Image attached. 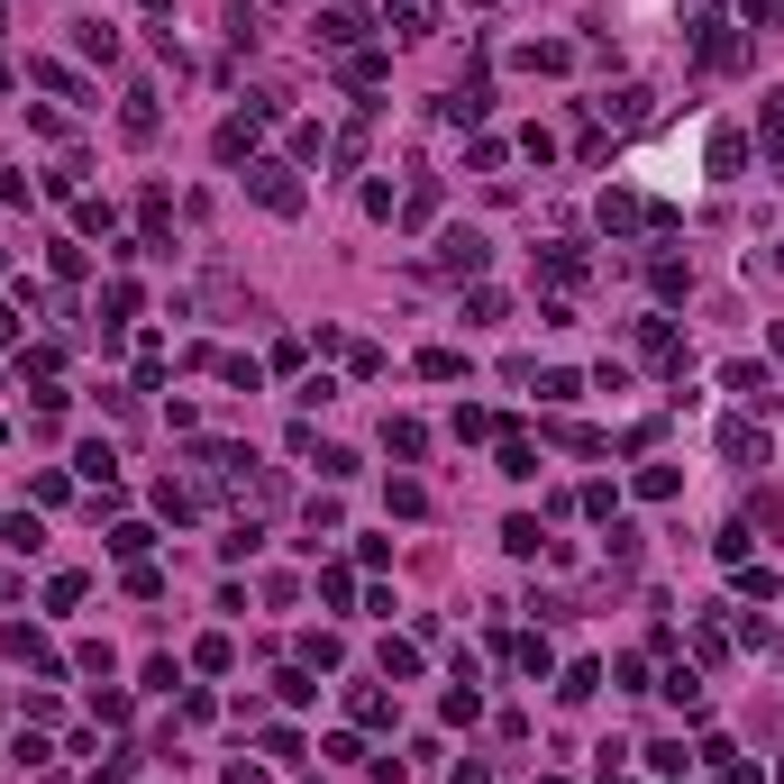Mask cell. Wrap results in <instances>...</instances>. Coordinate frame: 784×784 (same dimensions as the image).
<instances>
[{"label": "cell", "instance_id": "6da1fadb", "mask_svg": "<svg viewBox=\"0 0 784 784\" xmlns=\"http://www.w3.org/2000/svg\"><path fill=\"white\" fill-rule=\"evenodd\" d=\"M602 229L612 238H639V229H675L666 201H639V192H602Z\"/></svg>", "mask_w": 784, "mask_h": 784}, {"label": "cell", "instance_id": "7a4b0ae2", "mask_svg": "<svg viewBox=\"0 0 784 784\" xmlns=\"http://www.w3.org/2000/svg\"><path fill=\"white\" fill-rule=\"evenodd\" d=\"M593 110H602V129H612V137H629V129H648V119H656V92H648V83H620V92H602Z\"/></svg>", "mask_w": 784, "mask_h": 784}, {"label": "cell", "instance_id": "3957f363", "mask_svg": "<svg viewBox=\"0 0 784 784\" xmlns=\"http://www.w3.org/2000/svg\"><path fill=\"white\" fill-rule=\"evenodd\" d=\"M246 192H256L274 219H292V210H301V173H292V165H274V156H265V165H246Z\"/></svg>", "mask_w": 784, "mask_h": 784}, {"label": "cell", "instance_id": "277c9868", "mask_svg": "<svg viewBox=\"0 0 784 784\" xmlns=\"http://www.w3.org/2000/svg\"><path fill=\"white\" fill-rule=\"evenodd\" d=\"M429 265H438V274H457V284H466V274H484V265H493V238H484V229H447Z\"/></svg>", "mask_w": 784, "mask_h": 784}, {"label": "cell", "instance_id": "5b68a950", "mask_svg": "<svg viewBox=\"0 0 784 784\" xmlns=\"http://www.w3.org/2000/svg\"><path fill=\"white\" fill-rule=\"evenodd\" d=\"M384 28L401 46H420V37H438V0H384Z\"/></svg>", "mask_w": 784, "mask_h": 784}, {"label": "cell", "instance_id": "8992f818", "mask_svg": "<svg viewBox=\"0 0 784 784\" xmlns=\"http://www.w3.org/2000/svg\"><path fill=\"white\" fill-rule=\"evenodd\" d=\"M0 656H19V666H28V675H64V656L46 648V639H37L28 620H19V629H0Z\"/></svg>", "mask_w": 784, "mask_h": 784}, {"label": "cell", "instance_id": "52a82bcc", "mask_svg": "<svg viewBox=\"0 0 784 784\" xmlns=\"http://www.w3.org/2000/svg\"><path fill=\"white\" fill-rule=\"evenodd\" d=\"M639 357L656 374H685V338H675V319H639Z\"/></svg>", "mask_w": 784, "mask_h": 784}, {"label": "cell", "instance_id": "ba28073f", "mask_svg": "<svg viewBox=\"0 0 784 784\" xmlns=\"http://www.w3.org/2000/svg\"><path fill=\"white\" fill-rule=\"evenodd\" d=\"M119 129H129L137 146H146V137L165 129V110H156V92H146V83H129V100H119Z\"/></svg>", "mask_w": 784, "mask_h": 784}, {"label": "cell", "instance_id": "9c48e42d", "mask_svg": "<svg viewBox=\"0 0 784 784\" xmlns=\"http://www.w3.org/2000/svg\"><path fill=\"white\" fill-rule=\"evenodd\" d=\"M311 37H319V46H338V56H357V46H365V19H357V10H319V19H311Z\"/></svg>", "mask_w": 784, "mask_h": 784}, {"label": "cell", "instance_id": "30bf717a", "mask_svg": "<svg viewBox=\"0 0 784 784\" xmlns=\"http://www.w3.org/2000/svg\"><path fill=\"white\" fill-rule=\"evenodd\" d=\"M721 384H729V393H739V401H748V411H775V374H767V365H748V357H739V365H729V374H721Z\"/></svg>", "mask_w": 784, "mask_h": 784}, {"label": "cell", "instance_id": "8fae6325", "mask_svg": "<svg viewBox=\"0 0 784 784\" xmlns=\"http://www.w3.org/2000/svg\"><path fill=\"white\" fill-rule=\"evenodd\" d=\"M721 457H729V466H767V438H757V420H721Z\"/></svg>", "mask_w": 784, "mask_h": 784}, {"label": "cell", "instance_id": "7c38bea8", "mask_svg": "<svg viewBox=\"0 0 784 784\" xmlns=\"http://www.w3.org/2000/svg\"><path fill=\"white\" fill-rule=\"evenodd\" d=\"M702 165H712L721 183H729V173L748 165V129H712V146H702Z\"/></svg>", "mask_w": 784, "mask_h": 784}, {"label": "cell", "instance_id": "4fadbf2b", "mask_svg": "<svg viewBox=\"0 0 784 784\" xmlns=\"http://www.w3.org/2000/svg\"><path fill=\"white\" fill-rule=\"evenodd\" d=\"M219 165H256V119H219Z\"/></svg>", "mask_w": 784, "mask_h": 784}, {"label": "cell", "instance_id": "5bb4252c", "mask_svg": "<svg viewBox=\"0 0 784 784\" xmlns=\"http://www.w3.org/2000/svg\"><path fill=\"white\" fill-rule=\"evenodd\" d=\"M156 511H165V520H192V511H201V484H192V474H165V484H156Z\"/></svg>", "mask_w": 784, "mask_h": 784}, {"label": "cell", "instance_id": "9a60e30c", "mask_svg": "<svg viewBox=\"0 0 784 784\" xmlns=\"http://www.w3.org/2000/svg\"><path fill=\"white\" fill-rule=\"evenodd\" d=\"M648 284H656V301H685V292H693V265H685V256H656Z\"/></svg>", "mask_w": 784, "mask_h": 784}, {"label": "cell", "instance_id": "2e32d148", "mask_svg": "<svg viewBox=\"0 0 784 784\" xmlns=\"http://www.w3.org/2000/svg\"><path fill=\"white\" fill-rule=\"evenodd\" d=\"M347 712H357L365 729H384V721H393V693H384V685H347Z\"/></svg>", "mask_w": 784, "mask_h": 784}, {"label": "cell", "instance_id": "e0dca14e", "mask_svg": "<svg viewBox=\"0 0 784 784\" xmlns=\"http://www.w3.org/2000/svg\"><path fill=\"white\" fill-rule=\"evenodd\" d=\"M539 274H547V284H584V246H547Z\"/></svg>", "mask_w": 784, "mask_h": 784}, {"label": "cell", "instance_id": "ac0fdd59", "mask_svg": "<svg viewBox=\"0 0 784 784\" xmlns=\"http://www.w3.org/2000/svg\"><path fill=\"white\" fill-rule=\"evenodd\" d=\"M429 210H438V173H411V192H401V219H411V229H420Z\"/></svg>", "mask_w": 784, "mask_h": 784}, {"label": "cell", "instance_id": "d6986e66", "mask_svg": "<svg viewBox=\"0 0 784 784\" xmlns=\"http://www.w3.org/2000/svg\"><path fill=\"white\" fill-rule=\"evenodd\" d=\"M384 447H393V457H401V466H411V457H420V447H429V429H420V420H384Z\"/></svg>", "mask_w": 784, "mask_h": 784}, {"label": "cell", "instance_id": "ffe728a7", "mask_svg": "<svg viewBox=\"0 0 784 784\" xmlns=\"http://www.w3.org/2000/svg\"><path fill=\"white\" fill-rule=\"evenodd\" d=\"M520 64H529V73H566V64H575V46H556V37H539V46H520Z\"/></svg>", "mask_w": 784, "mask_h": 784}, {"label": "cell", "instance_id": "44dd1931", "mask_svg": "<svg viewBox=\"0 0 784 784\" xmlns=\"http://www.w3.org/2000/svg\"><path fill=\"white\" fill-rule=\"evenodd\" d=\"M693 656H702V666H721V656H729V629H721L712 612H702V620H693Z\"/></svg>", "mask_w": 784, "mask_h": 784}, {"label": "cell", "instance_id": "7402d4cb", "mask_svg": "<svg viewBox=\"0 0 784 784\" xmlns=\"http://www.w3.org/2000/svg\"><path fill=\"white\" fill-rule=\"evenodd\" d=\"M757 129H767V156L784 165V92H767V100H757Z\"/></svg>", "mask_w": 784, "mask_h": 784}, {"label": "cell", "instance_id": "603a6c76", "mask_svg": "<svg viewBox=\"0 0 784 784\" xmlns=\"http://www.w3.org/2000/svg\"><path fill=\"white\" fill-rule=\"evenodd\" d=\"M420 374H429V384H457L466 357H457V347H420Z\"/></svg>", "mask_w": 784, "mask_h": 784}, {"label": "cell", "instance_id": "cb8c5ba5", "mask_svg": "<svg viewBox=\"0 0 784 784\" xmlns=\"http://www.w3.org/2000/svg\"><path fill=\"white\" fill-rule=\"evenodd\" d=\"M192 666H201V675H229V666H238V648H229V639H219V629H210V639L192 648Z\"/></svg>", "mask_w": 784, "mask_h": 784}, {"label": "cell", "instance_id": "d4e9b609", "mask_svg": "<svg viewBox=\"0 0 784 784\" xmlns=\"http://www.w3.org/2000/svg\"><path fill=\"white\" fill-rule=\"evenodd\" d=\"M137 219H146V246H165V229H173V201H165V192H146V201H137Z\"/></svg>", "mask_w": 784, "mask_h": 784}, {"label": "cell", "instance_id": "484cf974", "mask_svg": "<svg viewBox=\"0 0 784 784\" xmlns=\"http://www.w3.org/2000/svg\"><path fill=\"white\" fill-rule=\"evenodd\" d=\"M502 474H511V484H529V474H539V447H529V438H502Z\"/></svg>", "mask_w": 784, "mask_h": 784}, {"label": "cell", "instance_id": "4316f807", "mask_svg": "<svg viewBox=\"0 0 784 784\" xmlns=\"http://www.w3.org/2000/svg\"><path fill=\"white\" fill-rule=\"evenodd\" d=\"M73 37H83V56H92V64H110V56H119V28H110V19H92V28H73Z\"/></svg>", "mask_w": 784, "mask_h": 784}, {"label": "cell", "instance_id": "83f0119b", "mask_svg": "<svg viewBox=\"0 0 784 784\" xmlns=\"http://www.w3.org/2000/svg\"><path fill=\"white\" fill-rule=\"evenodd\" d=\"M338 73H347V83H357V92H374V83H384V56H374V46H357V56H347Z\"/></svg>", "mask_w": 784, "mask_h": 784}, {"label": "cell", "instance_id": "f1b7e54d", "mask_svg": "<svg viewBox=\"0 0 784 784\" xmlns=\"http://www.w3.org/2000/svg\"><path fill=\"white\" fill-rule=\"evenodd\" d=\"M0 547H10V556H37V547H46V529H37V520H28V511H19V520H10V529H0Z\"/></svg>", "mask_w": 784, "mask_h": 784}, {"label": "cell", "instance_id": "f546056e", "mask_svg": "<svg viewBox=\"0 0 784 784\" xmlns=\"http://www.w3.org/2000/svg\"><path fill=\"white\" fill-rule=\"evenodd\" d=\"M502 547H511V556H539V547H547V529H539V520H529V511H520L511 529H502Z\"/></svg>", "mask_w": 784, "mask_h": 784}, {"label": "cell", "instance_id": "4dcf8cb0", "mask_svg": "<svg viewBox=\"0 0 784 784\" xmlns=\"http://www.w3.org/2000/svg\"><path fill=\"white\" fill-rule=\"evenodd\" d=\"M73 466H83V484L100 493V484H110V466H119V457H110V447H100V438H92V447H83V457H73Z\"/></svg>", "mask_w": 784, "mask_h": 784}, {"label": "cell", "instance_id": "1f68e13d", "mask_svg": "<svg viewBox=\"0 0 784 784\" xmlns=\"http://www.w3.org/2000/svg\"><path fill=\"white\" fill-rule=\"evenodd\" d=\"M384 675H393V685H401V675H420V648H411V639H384Z\"/></svg>", "mask_w": 784, "mask_h": 784}, {"label": "cell", "instance_id": "d6a6232c", "mask_svg": "<svg viewBox=\"0 0 784 784\" xmlns=\"http://www.w3.org/2000/svg\"><path fill=\"white\" fill-rule=\"evenodd\" d=\"M365 137H374V129H365V119H347V137H338V165H347V173H357V165H365Z\"/></svg>", "mask_w": 784, "mask_h": 784}, {"label": "cell", "instance_id": "836d02e7", "mask_svg": "<svg viewBox=\"0 0 784 784\" xmlns=\"http://www.w3.org/2000/svg\"><path fill=\"white\" fill-rule=\"evenodd\" d=\"M438 712H447V721H474V712H484V693H474V685H466V675H457V693H447V702H438Z\"/></svg>", "mask_w": 784, "mask_h": 784}, {"label": "cell", "instance_id": "e575fe53", "mask_svg": "<svg viewBox=\"0 0 784 784\" xmlns=\"http://www.w3.org/2000/svg\"><path fill=\"white\" fill-rule=\"evenodd\" d=\"M384 502H393V511H401V520H420V511H429V493H420V484H411V474H401V484H393V493H384Z\"/></svg>", "mask_w": 784, "mask_h": 784}, {"label": "cell", "instance_id": "d590c367", "mask_svg": "<svg viewBox=\"0 0 784 784\" xmlns=\"http://www.w3.org/2000/svg\"><path fill=\"white\" fill-rule=\"evenodd\" d=\"M219 374H229L238 393H256V384H265V365H256V357H219Z\"/></svg>", "mask_w": 784, "mask_h": 784}, {"label": "cell", "instance_id": "8d00e7d4", "mask_svg": "<svg viewBox=\"0 0 784 784\" xmlns=\"http://www.w3.org/2000/svg\"><path fill=\"white\" fill-rule=\"evenodd\" d=\"M666 693L685 702V712H702V675H693V666H675V675H666Z\"/></svg>", "mask_w": 784, "mask_h": 784}, {"label": "cell", "instance_id": "74e56055", "mask_svg": "<svg viewBox=\"0 0 784 784\" xmlns=\"http://www.w3.org/2000/svg\"><path fill=\"white\" fill-rule=\"evenodd\" d=\"M575 393H584V384H575L566 365H547V374H539V401H575Z\"/></svg>", "mask_w": 784, "mask_h": 784}, {"label": "cell", "instance_id": "f35d334b", "mask_svg": "<svg viewBox=\"0 0 784 784\" xmlns=\"http://www.w3.org/2000/svg\"><path fill=\"white\" fill-rule=\"evenodd\" d=\"M729 575H739V593H748V602H775V575H767V566H729Z\"/></svg>", "mask_w": 784, "mask_h": 784}, {"label": "cell", "instance_id": "ab89813d", "mask_svg": "<svg viewBox=\"0 0 784 784\" xmlns=\"http://www.w3.org/2000/svg\"><path fill=\"white\" fill-rule=\"evenodd\" d=\"M511 666L520 675H547V639H511Z\"/></svg>", "mask_w": 784, "mask_h": 784}, {"label": "cell", "instance_id": "60d3db41", "mask_svg": "<svg viewBox=\"0 0 784 784\" xmlns=\"http://www.w3.org/2000/svg\"><path fill=\"white\" fill-rule=\"evenodd\" d=\"M739 28H748V37H767V28H775V0H739Z\"/></svg>", "mask_w": 784, "mask_h": 784}, {"label": "cell", "instance_id": "b9f144b4", "mask_svg": "<svg viewBox=\"0 0 784 784\" xmlns=\"http://www.w3.org/2000/svg\"><path fill=\"white\" fill-rule=\"evenodd\" d=\"M92 784H129V748H119V757H100V767H92Z\"/></svg>", "mask_w": 784, "mask_h": 784}, {"label": "cell", "instance_id": "7bdbcfd3", "mask_svg": "<svg viewBox=\"0 0 784 784\" xmlns=\"http://www.w3.org/2000/svg\"><path fill=\"white\" fill-rule=\"evenodd\" d=\"M447 784H493V767H484V757H457V775H447Z\"/></svg>", "mask_w": 784, "mask_h": 784}, {"label": "cell", "instance_id": "ee69618b", "mask_svg": "<svg viewBox=\"0 0 784 784\" xmlns=\"http://www.w3.org/2000/svg\"><path fill=\"white\" fill-rule=\"evenodd\" d=\"M229 784H265V767H246V757H238V767H229Z\"/></svg>", "mask_w": 784, "mask_h": 784}, {"label": "cell", "instance_id": "f6af8a7d", "mask_svg": "<svg viewBox=\"0 0 784 784\" xmlns=\"http://www.w3.org/2000/svg\"><path fill=\"white\" fill-rule=\"evenodd\" d=\"M0 347H19V311H0Z\"/></svg>", "mask_w": 784, "mask_h": 784}, {"label": "cell", "instance_id": "bcb514c9", "mask_svg": "<svg viewBox=\"0 0 784 784\" xmlns=\"http://www.w3.org/2000/svg\"><path fill=\"white\" fill-rule=\"evenodd\" d=\"M775 357H784V319H775Z\"/></svg>", "mask_w": 784, "mask_h": 784}, {"label": "cell", "instance_id": "7dc6e473", "mask_svg": "<svg viewBox=\"0 0 784 784\" xmlns=\"http://www.w3.org/2000/svg\"><path fill=\"white\" fill-rule=\"evenodd\" d=\"M767 265H775V274H784V246H775V256H767Z\"/></svg>", "mask_w": 784, "mask_h": 784}, {"label": "cell", "instance_id": "c3c4849f", "mask_svg": "<svg viewBox=\"0 0 784 784\" xmlns=\"http://www.w3.org/2000/svg\"><path fill=\"white\" fill-rule=\"evenodd\" d=\"M0 438H10V420H0Z\"/></svg>", "mask_w": 784, "mask_h": 784}, {"label": "cell", "instance_id": "681fc988", "mask_svg": "<svg viewBox=\"0 0 784 784\" xmlns=\"http://www.w3.org/2000/svg\"><path fill=\"white\" fill-rule=\"evenodd\" d=\"M775 775H784V767H775Z\"/></svg>", "mask_w": 784, "mask_h": 784}]
</instances>
